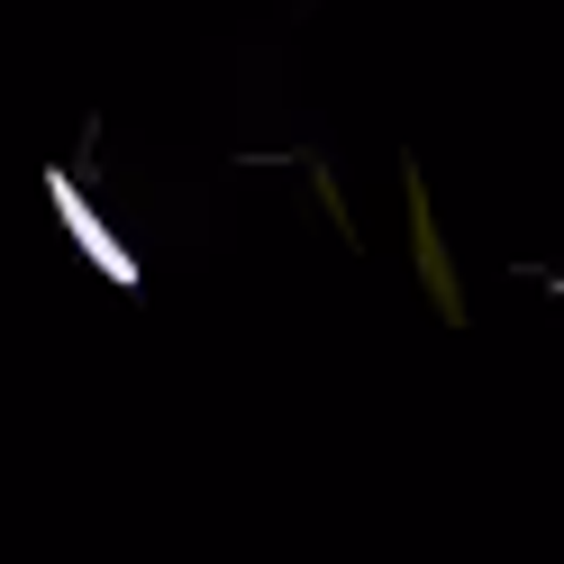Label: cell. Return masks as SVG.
<instances>
[{"instance_id":"obj_1","label":"cell","mask_w":564,"mask_h":564,"mask_svg":"<svg viewBox=\"0 0 564 564\" xmlns=\"http://www.w3.org/2000/svg\"><path fill=\"white\" fill-rule=\"evenodd\" d=\"M410 264H419V292L437 301V319L446 328H465V282H455V256H446V237H437V209H429V183L410 173Z\"/></svg>"}]
</instances>
